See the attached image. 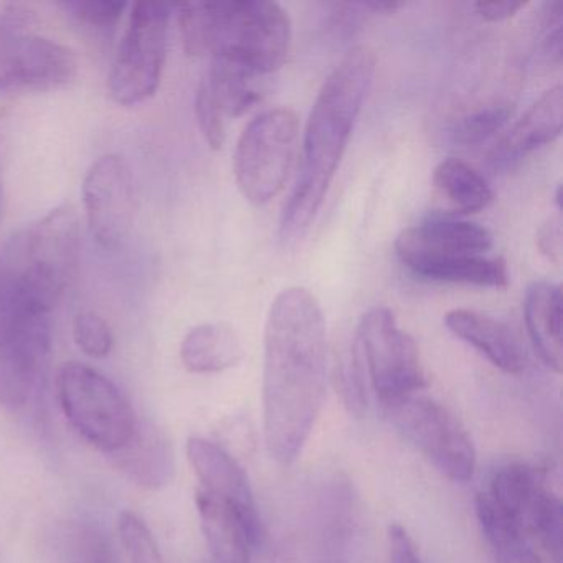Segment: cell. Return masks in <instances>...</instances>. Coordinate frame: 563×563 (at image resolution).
Returning <instances> with one entry per match:
<instances>
[{
	"label": "cell",
	"mask_w": 563,
	"mask_h": 563,
	"mask_svg": "<svg viewBox=\"0 0 563 563\" xmlns=\"http://www.w3.org/2000/svg\"><path fill=\"white\" fill-rule=\"evenodd\" d=\"M328 391V329L318 298L283 289L269 306L263 365V428L269 456L289 464L301 454Z\"/></svg>",
	"instance_id": "1"
},
{
	"label": "cell",
	"mask_w": 563,
	"mask_h": 563,
	"mask_svg": "<svg viewBox=\"0 0 563 563\" xmlns=\"http://www.w3.org/2000/svg\"><path fill=\"white\" fill-rule=\"evenodd\" d=\"M377 55L352 48L325 78L309 114L298 183L283 209L279 239L295 245L311 229L374 81Z\"/></svg>",
	"instance_id": "2"
},
{
	"label": "cell",
	"mask_w": 563,
	"mask_h": 563,
	"mask_svg": "<svg viewBox=\"0 0 563 563\" xmlns=\"http://www.w3.org/2000/svg\"><path fill=\"white\" fill-rule=\"evenodd\" d=\"M184 51L242 68L255 77L285 65L291 48V21L282 5L266 0L179 5Z\"/></svg>",
	"instance_id": "3"
},
{
	"label": "cell",
	"mask_w": 563,
	"mask_h": 563,
	"mask_svg": "<svg viewBox=\"0 0 563 563\" xmlns=\"http://www.w3.org/2000/svg\"><path fill=\"white\" fill-rule=\"evenodd\" d=\"M52 312L38 296L0 275V405L31 400L52 349Z\"/></svg>",
	"instance_id": "4"
},
{
	"label": "cell",
	"mask_w": 563,
	"mask_h": 563,
	"mask_svg": "<svg viewBox=\"0 0 563 563\" xmlns=\"http://www.w3.org/2000/svg\"><path fill=\"white\" fill-rule=\"evenodd\" d=\"M80 220L74 207H57L9 240L0 269L58 306L80 263Z\"/></svg>",
	"instance_id": "5"
},
{
	"label": "cell",
	"mask_w": 563,
	"mask_h": 563,
	"mask_svg": "<svg viewBox=\"0 0 563 563\" xmlns=\"http://www.w3.org/2000/svg\"><path fill=\"white\" fill-rule=\"evenodd\" d=\"M58 400L71 427L103 453H117L136 430L137 418L120 388L90 365L68 362L57 380Z\"/></svg>",
	"instance_id": "6"
},
{
	"label": "cell",
	"mask_w": 563,
	"mask_h": 563,
	"mask_svg": "<svg viewBox=\"0 0 563 563\" xmlns=\"http://www.w3.org/2000/svg\"><path fill=\"white\" fill-rule=\"evenodd\" d=\"M298 140L299 120L289 108H273L250 121L233 156L236 186L250 203L265 206L282 192Z\"/></svg>",
	"instance_id": "7"
},
{
	"label": "cell",
	"mask_w": 563,
	"mask_h": 563,
	"mask_svg": "<svg viewBox=\"0 0 563 563\" xmlns=\"http://www.w3.org/2000/svg\"><path fill=\"white\" fill-rule=\"evenodd\" d=\"M170 8L164 2H136L108 75L114 103L134 107L156 95L163 78L169 38Z\"/></svg>",
	"instance_id": "8"
},
{
	"label": "cell",
	"mask_w": 563,
	"mask_h": 563,
	"mask_svg": "<svg viewBox=\"0 0 563 563\" xmlns=\"http://www.w3.org/2000/svg\"><path fill=\"white\" fill-rule=\"evenodd\" d=\"M354 351L384 407L420 394L427 385L417 342L385 306H375L362 316Z\"/></svg>",
	"instance_id": "9"
},
{
	"label": "cell",
	"mask_w": 563,
	"mask_h": 563,
	"mask_svg": "<svg viewBox=\"0 0 563 563\" xmlns=\"http://www.w3.org/2000/svg\"><path fill=\"white\" fill-rule=\"evenodd\" d=\"M77 71L74 52L37 34L27 11L11 8L0 15V95L57 90Z\"/></svg>",
	"instance_id": "10"
},
{
	"label": "cell",
	"mask_w": 563,
	"mask_h": 563,
	"mask_svg": "<svg viewBox=\"0 0 563 563\" xmlns=\"http://www.w3.org/2000/svg\"><path fill=\"white\" fill-rule=\"evenodd\" d=\"M398 431L454 483H466L476 470L470 434L440 401L415 394L385 407Z\"/></svg>",
	"instance_id": "11"
},
{
	"label": "cell",
	"mask_w": 563,
	"mask_h": 563,
	"mask_svg": "<svg viewBox=\"0 0 563 563\" xmlns=\"http://www.w3.org/2000/svg\"><path fill=\"white\" fill-rule=\"evenodd\" d=\"M487 494L527 536L539 539L555 559H560L562 503L547 486L542 471L526 464L500 467Z\"/></svg>",
	"instance_id": "12"
},
{
	"label": "cell",
	"mask_w": 563,
	"mask_h": 563,
	"mask_svg": "<svg viewBox=\"0 0 563 563\" xmlns=\"http://www.w3.org/2000/svg\"><path fill=\"white\" fill-rule=\"evenodd\" d=\"M85 216L93 240L104 250H118L134 220L133 174L123 157H98L84 179Z\"/></svg>",
	"instance_id": "13"
},
{
	"label": "cell",
	"mask_w": 563,
	"mask_h": 563,
	"mask_svg": "<svg viewBox=\"0 0 563 563\" xmlns=\"http://www.w3.org/2000/svg\"><path fill=\"white\" fill-rule=\"evenodd\" d=\"M405 266L454 256L486 255L493 249L489 230L456 219H430L408 227L395 242Z\"/></svg>",
	"instance_id": "14"
},
{
	"label": "cell",
	"mask_w": 563,
	"mask_h": 563,
	"mask_svg": "<svg viewBox=\"0 0 563 563\" xmlns=\"http://www.w3.org/2000/svg\"><path fill=\"white\" fill-rule=\"evenodd\" d=\"M197 512L210 552L219 563H250L262 527L232 504L197 489Z\"/></svg>",
	"instance_id": "15"
},
{
	"label": "cell",
	"mask_w": 563,
	"mask_h": 563,
	"mask_svg": "<svg viewBox=\"0 0 563 563\" xmlns=\"http://www.w3.org/2000/svg\"><path fill=\"white\" fill-rule=\"evenodd\" d=\"M113 457L121 474L143 489H163L176 476L173 443L166 431L150 421H137L133 437Z\"/></svg>",
	"instance_id": "16"
},
{
	"label": "cell",
	"mask_w": 563,
	"mask_h": 563,
	"mask_svg": "<svg viewBox=\"0 0 563 563\" xmlns=\"http://www.w3.org/2000/svg\"><path fill=\"white\" fill-rule=\"evenodd\" d=\"M187 457L194 473L202 483L200 489L232 504L249 519L260 522L249 477L232 454L212 441L190 438L187 443Z\"/></svg>",
	"instance_id": "17"
},
{
	"label": "cell",
	"mask_w": 563,
	"mask_h": 563,
	"mask_svg": "<svg viewBox=\"0 0 563 563\" xmlns=\"http://www.w3.org/2000/svg\"><path fill=\"white\" fill-rule=\"evenodd\" d=\"M444 325L451 334L483 354L494 367L506 374L526 371V351L517 335L503 322L470 309H453L444 316Z\"/></svg>",
	"instance_id": "18"
},
{
	"label": "cell",
	"mask_w": 563,
	"mask_h": 563,
	"mask_svg": "<svg viewBox=\"0 0 563 563\" xmlns=\"http://www.w3.org/2000/svg\"><path fill=\"white\" fill-rule=\"evenodd\" d=\"M562 118L563 88L556 85L545 91L510 128L494 151L493 163L496 166H509L539 147L559 140Z\"/></svg>",
	"instance_id": "19"
},
{
	"label": "cell",
	"mask_w": 563,
	"mask_h": 563,
	"mask_svg": "<svg viewBox=\"0 0 563 563\" xmlns=\"http://www.w3.org/2000/svg\"><path fill=\"white\" fill-rule=\"evenodd\" d=\"M527 332L540 361L562 371V291L559 285L536 282L527 289L523 302Z\"/></svg>",
	"instance_id": "20"
},
{
	"label": "cell",
	"mask_w": 563,
	"mask_h": 563,
	"mask_svg": "<svg viewBox=\"0 0 563 563\" xmlns=\"http://www.w3.org/2000/svg\"><path fill=\"white\" fill-rule=\"evenodd\" d=\"M243 358L242 342L230 325L209 322L190 329L180 344V361L192 374H219Z\"/></svg>",
	"instance_id": "21"
},
{
	"label": "cell",
	"mask_w": 563,
	"mask_h": 563,
	"mask_svg": "<svg viewBox=\"0 0 563 563\" xmlns=\"http://www.w3.org/2000/svg\"><path fill=\"white\" fill-rule=\"evenodd\" d=\"M474 506L477 522L497 563H542L530 537L490 499L489 494H477Z\"/></svg>",
	"instance_id": "22"
},
{
	"label": "cell",
	"mask_w": 563,
	"mask_h": 563,
	"mask_svg": "<svg viewBox=\"0 0 563 563\" xmlns=\"http://www.w3.org/2000/svg\"><path fill=\"white\" fill-rule=\"evenodd\" d=\"M407 268L423 278L454 283V285L506 288L509 283L506 262L496 256H454V258L415 263Z\"/></svg>",
	"instance_id": "23"
},
{
	"label": "cell",
	"mask_w": 563,
	"mask_h": 563,
	"mask_svg": "<svg viewBox=\"0 0 563 563\" xmlns=\"http://www.w3.org/2000/svg\"><path fill=\"white\" fill-rule=\"evenodd\" d=\"M433 184L460 213H476L489 207L494 194L476 169L460 159H444L433 173Z\"/></svg>",
	"instance_id": "24"
},
{
	"label": "cell",
	"mask_w": 563,
	"mask_h": 563,
	"mask_svg": "<svg viewBox=\"0 0 563 563\" xmlns=\"http://www.w3.org/2000/svg\"><path fill=\"white\" fill-rule=\"evenodd\" d=\"M52 540L57 563H117L110 540L91 523L80 520L58 523Z\"/></svg>",
	"instance_id": "25"
},
{
	"label": "cell",
	"mask_w": 563,
	"mask_h": 563,
	"mask_svg": "<svg viewBox=\"0 0 563 563\" xmlns=\"http://www.w3.org/2000/svg\"><path fill=\"white\" fill-rule=\"evenodd\" d=\"M510 114H512V108L507 103L481 108L457 121L456 126L453 128L454 141L464 146L483 143L487 137L503 130L504 124L509 121Z\"/></svg>",
	"instance_id": "26"
},
{
	"label": "cell",
	"mask_w": 563,
	"mask_h": 563,
	"mask_svg": "<svg viewBox=\"0 0 563 563\" xmlns=\"http://www.w3.org/2000/svg\"><path fill=\"white\" fill-rule=\"evenodd\" d=\"M120 533L130 563H164L153 532L136 514H120Z\"/></svg>",
	"instance_id": "27"
},
{
	"label": "cell",
	"mask_w": 563,
	"mask_h": 563,
	"mask_svg": "<svg viewBox=\"0 0 563 563\" xmlns=\"http://www.w3.org/2000/svg\"><path fill=\"white\" fill-rule=\"evenodd\" d=\"M60 5L78 24L101 34L114 31L128 8L126 2L120 0H74Z\"/></svg>",
	"instance_id": "28"
},
{
	"label": "cell",
	"mask_w": 563,
	"mask_h": 563,
	"mask_svg": "<svg viewBox=\"0 0 563 563\" xmlns=\"http://www.w3.org/2000/svg\"><path fill=\"white\" fill-rule=\"evenodd\" d=\"M74 339L88 357L104 358L114 347V335L107 319L98 312L84 311L74 321Z\"/></svg>",
	"instance_id": "29"
},
{
	"label": "cell",
	"mask_w": 563,
	"mask_h": 563,
	"mask_svg": "<svg viewBox=\"0 0 563 563\" xmlns=\"http://www.w3.org/2000/svg\"><path fill=\"white\" fill-rule=\"evenodd\" d=\"M196 117L207 144L212 150H222L227 137V118L216 107L206 88L199 85L196 93Z\"/></svg>",
	"instance_id": "30"
},
{
	"label": "cell",
	"mask_w": 563,
	"mask_h": 563,
	"mask_svg": "<svg viewBox=\"0 0 563 563\" xmlns=\"http://www.w3.org/2000/svg\"><path fill=\"white\" fill-rule=\"evenodd\" d=\"M537 245H539L540 253L545 255L550 262H560V255H562V227H560V219H550L540 229L539 236H537Z\"/></svg>",
	"instance_id": "31"
},
{
	"label": "cell",
	"mask_w": 563,
	"mask_h": 563,
	"mask_svg": "<svg viewBox=\"0 0 563 563\" xmlns=\"http://www.w3.org/2000/svg\"><path fill=\"white\" fill-rule=\"evenodd\" d=\"M526 2H510V0H494V2H477V14L489 22L507 21L514 18L520 9L526 8Z\"/></svg>",
	"instance_id": "32"
},
{
	"label": "cell",
	"mask_w": 563,
	"mask_h": 563,
	"mask_svg": "<svg viewBox=\"0 0 563 563\" xmlns=\"http://www.w3.org/2000/svg\"><path fill=\"white\" fill-rule=\"evenodd\" d=\"M2 199H4V194H2V187H0V217H2Z\"/></svg>",
	"instance_id": "33"
}]
</instances>
